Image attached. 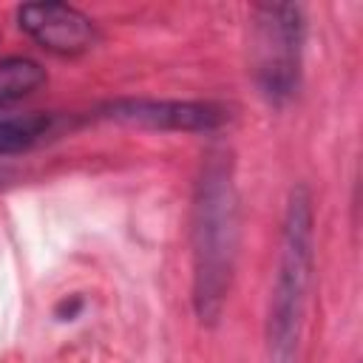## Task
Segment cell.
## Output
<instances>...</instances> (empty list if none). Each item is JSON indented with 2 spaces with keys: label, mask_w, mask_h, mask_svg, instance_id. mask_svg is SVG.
<instances>
[{
  "label": "cell",
  "mask_w": 363,
  "mask_h": 363,
  "mask_svg": "<svg viewBox=\"0 0 363 363\" xmlns=\"http://www.w3.org/2000/svg\"><path fill=\"white\" fill-rule=\"evenodd\" d=\"M99 113L111 122L150 130H216L230 119L224 105L179 99H116Z\"/></svg>",
  "instance_id": "4"
},
{
  "label": "cell",
  "mask_w": 363,
  "mask_h": 363,
  "mask_svg": "<svg viewBox=\"0 0 363 363\" xmlns=\"http://www.w3.org/2000/svg\"><path fill=\"white\" fill-rule=\"evenodd\" d=\"M20 28L45 51L77 57L99 43V31L88 14L65 3H26L17 11Z\"/></svg>",
  "instance_id": "5"
},
{
  "label": "cell",
  "mask_w": 363,
  "mask_h": 363,
  "mask_svg": "<svg viewBox=\"0 0 363 363\" xmlns=\"http://www.w3.org/2000/svg\"><path fill=\"white\" fill-rule=\"evenodd\" d=\"M238 252V196L227 153L201 164L193 199V303L201 323L224 312Z\"/></svg>",
  "instance_id": "1"
},
{
  "label": "cell",
  "mask_w": 363,
  "mask_h": 363,
  "mask_svg": "<svg viewBox=\"0 0 363 363\" xmlns=\"http://www.w3.org/2000/svg\"><path fill=\"white\" fill-rule=\"evenodd\" d=\"M54 116L51 113H17V111H0V156L9 153H20L34 147L37 142H43L51 128H54Z\"/></svg>",
  "instance_id": "6"
},
{
  "label": "cell",
  "mask_w": 363,
  "mask_h": 363,
  "mask_svg": "<svg viewBox=\"0 0 363 363\" xmlns=\"http://www.w3.org/2000/svg\"><path fill=\"white\" fill-rule=\"evenodd\" d=\"M309 278H312V201L306 187H295L286 204L281 258H278V275L269 306L272 363H295Z\"/></svg>",
  "instance_id": "2"
},
{
  "label": "cell",
  "mask_w": 363,
  "mask_h": 363,
  "mask_svg": "<svg viewBox=\"0 0 363 363\" xmlns=\"http://www.w3.org/2000/svg\"><path fill=\"white\" fill-rule=\"evenodd\" d=\"M45 82V71L40 62L28 57H6L0 60V105L17 102L37 91Z\"/></svg>",
  "instance_id": "7"
},
{
  "label": "cell",
  "mask_w": 363,
  "mask_h": 363,
  "mask_svg": "<svg viewBox=\"0 0 363 363\" xmlns=\"http://www.w3.org/2000/svg\"><path fill=\"white\" fill-rule=\"evenodd\" d=\"M303 14L289 3H264L252 14L255 82L269 102H284L298 88Z\"/></svg>",
  "instance_id": "3"
}]
</instances>
